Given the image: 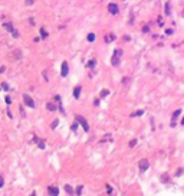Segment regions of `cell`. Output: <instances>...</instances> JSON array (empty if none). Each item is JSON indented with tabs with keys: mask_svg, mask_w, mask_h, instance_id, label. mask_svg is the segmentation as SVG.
Segmentation results:
<instances>
[{
	"mask_svg": "<svg viewBox=\"0 0 184 196\" xmlns=\"http://www.w3.org/2000/svg\"><path fill=\"white\" fill-rule=\"evenodd\" d=\"M75 120H76V123L79 124V126L83 128V131H89V124H88V121L85 120V117H82L81 114H75Z\"/></svg>",
	"mask_w": 184,
	"mask_h": 196,
	"instance_id": "1",
	"label": "cell"
},
{
	"mask_svg": "<svg viewBox=\"0 0 184 196\" xmlns=\"http://www.w3.org/2000/svg\"><path fill=\"white\" fill-rule=\"evenodd\" d=\"M138 169H140V172L141 173H144V172H147L150 169V162L147 159H142V160H140L138 162Z\"/></svg>",
	"mask_w": 184,
	"mask_h": 196,
	"instance_id": "2",
	"label": "cell"
},
{
	"mask_svg": "<svg viewBox=\"0 0 184 196\" xmlns=\"http://www.w3.org/2000/svg\"><path fill=\"white\" fill-rule=\"evenodd\" d=\"M121 49H115V52H114V55H112V65L114 66H118L119 65V58H121Z\"/></svg>",
	"mask_w": 184,
	"mask_h": 196,
	"instance_id": "3",
	"label": "cell"
},
{
	"mask_svg": "<svg viewBox=\"0 0 184 196\" xmlns=\"http://www.w3.org/2000/svg\"><path fill=\"white\" fill-rule=\"evenodd\" d=\"M23 101H25V104H26L27 107H30V108H35V101H33V98H32L30 95L23 94Z\"/></svg>",
	"mask_w": 184,
	"mask_h": 196,
	"instance_id": "4",
	"label": "cell"
},
{
	"mask_svg": "<svg viewBox=\"0 0 184 196\" xmlns=\"http://www.w3.org/2000/svg\"><path fill=\"white\" fill-rule=\"evenodd\" d=\"M48 193H49V196H59V187L50 185V186H48Z\"/></svg>",
	"mask_w": 184,
	"mask_h": 196,
	"instance_id": "5",
	"label": "cell"
},
{
	"mask_svg": "<svg viewBox=\"0 0 184 196\" xmlns=\"http://www.w3.org/2000/svg\"><path fill=\"white\" fill-rule=\"evenodd\" d=\"M180 114H181V108H178V110H175V111L173 113V115H171V123H170V126H171V127H175V124H177L175 120L180 117Z\"/></svg>",
	"mask_w": 184,
	"mask_h": 196,
	"instance_id": "6",
	"label": "cell"
},
{
	"mask_svg": "<svg viewBox=\"0 0 184 196\" xmlns=\"http://www.w3.org/2000/svg\"><path fill=\"white\" fill-rule=\"evenodd\" d=\"M33 143H36V144H38V147H39L40 150H45V141H43L40 137L35 136V137H33Z\"/></svg>",
	"mask_w": 184,
	"mask_h": 196,
	"instance_id": "7",
	"label": "cell"
},
{
	"mask_svg": "<svg viewBox=\"0 0 184 196\" xmlns=\"http://www.w3.org/2000/svg\"><path fill=\"white\" fill-rule=\"evenodd\" d=\"M108 12L111 13V14H117L118 13V6L115 3H109L108 5Z\"/></svg>",
	"mask_w": 184,
	"mask_h": 196,
	"instance_id": "8",
	"label": "cell"
},
{
	"mask_svg": "<svg viewBox=\"0 0 184 196\" xmlns=\"http://www.w3.org/2000/svg\"><path fill=\"white\" fill-rule=\"evenodd\" d=\"M62 77H66L69 74V66H68V62H62Z\"/></svg>",
	"mask_w": 184,
	"mask_h": 196,
	"instance_id": "9",
	"label": "cell"
},
{
	"mask_svg": "<svg viewBox=\"0 0 184 196\" xmlns=\"http://www.w3.org/2000/svg\"><path fill=\"white\" fill-rule=\"evenodd\" d=\"M65 192L69 195V196H75V192H73V187L70 185H65Z\"/></svg>",
	"mask_w": 184,
	"mask_h": 196,
	"instance_id": "10",
	"label": "cell"
},
{
	"mask_svg": "<svg viewBox=\"0 0 184 196\" xmlns=\"http://www.w3.org/2000/svg\"><path fill=\"white\" fill-rule=\"evenodd\" d=\"M81 91H82V88H81V87H75V88H73V97H75L76 100L81 97Z\"/></svg>",
	"mask_w": 184,
	"mask_h": 196,
	"instance_id": "11",
	"label": "cell"
},
{
	"mask_svg": "<svg viewBox=\"0 0 184 196\" xmlns=\"http://www.w3.org/2000/svg\"><path fill=\"white\" fill-rule=\"evenodd\" d=\"M46 108H48L49 111H56V110H58V105H55L53 102H48V104H46Z\"/></svg>",
	"mask_w": 184,
	"mask_h": 196,
	"instance_id": "12",
	"label": "cell"
},
{
	"mask_svg": "<svg viewBox=\"0 0 184 196\" xmlns=\"http://www.w3.org/2000/svg\"><path fill=\"white\" fill-rule=\"evenodd\" d=\"M82 190H83V186H82V185H78V186H76V189L73 190V192H75V196H81Z\"/></svg>",
	"mask_w": 184,
	"mask_h": 196,
	"instance_id": "13",
	"label": "cell"
},
{
	"mask_svg": "<svg viewBox=\"0 0 184 196\" xmlns=\"http://www.w3.org/2000/svg\"><path fill=\"white\" fill-rule=\"evenodd\" d=\"M160 179H161V182H164V183H168V180H170V177H168V174H167V173H162V174H161V177H160Z\"/></svg>",
	"mask_w": 184,
	"mask_h": 196,
	"instance_id": "14",
	"label": "cell"
},
{
	"mask_svg": "<svg viewBox=\"0 0 184 196\" xmlns=\"http://www.w3.org/2000/svg\"><path fill=\"white\" fill-rule=\"evenodd\" d=\"M58 126H59V120L56 118V120H53V121H52V124H50V128H52V130H55V128H56Z\"/></svg>",
	"mask_w": 184,
	"mask_h": 196,
	"instance_id": "15",
	"label": "cell"
},
{
	"mask_svg": "<svg viewBox=\"0 0 184 196\" xmlns=\"http://www.w3.org/2000/svg\"><path fill=\"white\" fill-rule=\"evenodd\" d=\"M137 143H138V138H132V140L130 141V144H128V146H130V147L132 149V147H135V146H137Z\"/></svg>",
	"mask_w": 184,
	"mask_h": 196,
	"instance_id": "16",
	"label": "cell"
},
{
	"mask_svg": "<svg viewBox=\"0 0 184 196\" xmlns=\"http://www.w3.org/2000/svg\"><path fill=\"white\" fill-rule=\"evenodd\" d=\"M4 27H6V30H9V32H13V30H14L13 25H10V23H6V25H4Z\"/></svg>",
	"mask_w": 184,
	"mask_h": 196,
	"instance_id": "17",
	"label": "cell"
},
{
	"mask_svg": "<svg viewBox=\"0 0 184 196\" xmlns=\"http://www.w3.org/2000/svg\"><path fill=\"white\" fill-rule=\"evenodd\" d=\"M108 95H109V90H102V91H101V98L108 97Z\"/></svg>",
	"mask_w": 184,
	"mask_h": 196,
	"instance_id": "18",
	"label": "cell"
},
{
	"mask_svg": "<svg viewBox=\"0 0 184 196\" xmlns=\"http://www.w3.org/2000/svg\"><path fill=\"white\" fill-rule=\"evenodd\" d=\"M40 35H42V38H43V39H46V38H48V32H46L43 27L40 29Z\"/></svg>",
	"mask_w": 184,
	"mask_h": 196,
	"instance_id": "19",
	"label": "cell"
},
{
	"mask_svg": "<svg viewBox=\"0 0 184 196\" xmlns=\"http://www.w3.org/2000/svg\"><path fill=\"white\" fill-rule=\"evenodd\" d=\"M112 41H114V35H108V36L105 38V42H108V43L112 42Z\"/></svg>",
	"mask_w": 184,
	"mask_h": 196,
	"instance_id": "20",
	"label": "cell"
},
{
	"mask_svg": "<svg viewBox=\"0 0 184 196\" xmlns=\"http://www.w3.org/2000/svg\"><path fill=\"white\" fill-rule=\"evenodd\" d=\"M88 41H89V42H94V41H95V35H94V33H89V35H88Z\"/></svg>",
	"mask_w": 184,
	"mask_h": 196,
	"instance_id": "21",
	"label": "cell"
},
{
	"mask_svg": "<svg viewBox=\"0 0 184 196\" xmlns=\"http://www.w3.org/2000/svg\"><path fill=\"white\" fill-rule=\"evenodd\" d=\"M78 127H79V124L75 121V123L72 124V127H70V128H72V131H76V130H78Z\"/></svg>",
	"mask_w": 184,
	"mask_h": 196,
	"instance_id": "22",
	"label": "cell"
},
{
	"mask_svg": "<svg viewBox=\"0 0 184 196\" xmlns=\"http://www.w3.org/2000/svg\"><path fill=\"white\" fill-rule=\"evenodd\" d=\"M142 114H144V111H142V110H140V111H137V113H134V114H132L131 117H140V115H142Z\"/></svg>",
	"mask_w": 184,
	"mask_h": 196,
	"instance_id": "23",
	"label": "cell"
},
{
	"mask_svg": "<svg viewBox=\"0 0 184 196\" xmlns=\"http://www.w3.org/2000/svg\"><path fill=\"white\" fill-rule=\"evenodd\" d=\"M111 137H112V136H111V134H106V136H105V137H104V138H102V141H111V140H112V138H111Z\"/></svg>",
	"mask_w": 184,
	"mask_h": 196,
	"instance_id": "24",
	"label": "cell"
},
{
	"mask_svg": "<svg viewBox=\"0 0 184 196\" xmlns=\"http://www.w3.org/2000/svg\"><path fill=\"white\" fill-rule=\"evenodd\" d=\"M165 14H170V3H165Z\"/></svg>",
	"mask_w": 184,
	"mask_h": 196,
	"instance_id": "25",
	"label": "cell"
},
{
	"mask_svg": "<svg viewBox=\"0 0 184 196\" xmlns=\"http://www.w3.org/2000/svg\"><path fill=\"white\" fill-rule=\"evenodd\" d=\"M181 174H183V167H180V169L177 170V173H175V176H177V177H180Z\"/></svg>",
	"mask_w": 184,
	"mask_h": 196,
	"instance_id": "26",
	"label": "cell"
},
{
	"mask_svg": "<svg viewBox=\"0 0 184 196\" xmlns=\"http://www.w3.org/2000/svg\"><path fill=\"white\" fill-rule=\"evenodd\" d=\"M4 186V179H3V176L0 174V187H3Z\"/></svg>",
	"mask_w": 184,
	"mask_h": 196,
	"instance_id": "27",
	"label": "cell"
},
{
	"mask_svg": "<svg viewBox=\"0 0 184 196\" xmlns=\"http://www.w3.org/2000/svg\"><path fill=\"white\" fill-rule=\"evenodd\" d=\"M106 192H108V195H111V193H112V187L109 186V185H106Z\"/></svg>",
	"mask_w": 184,
	"mask_h": 196,
	"instance_id": "28",
	"label": "cell"
},
{
	"mask_svg": "<svg viewBox=\"0 0 184 196\" xmlns=\"http://www.w3.org/2000/svg\"><path fill=\"white\" fill-rule=\"evenodd\" d=\"M88 66H89V68H94V66H95V61L92 59V61H91V62L88 64Z\"/></svg>",
	"mask_w": 184,
	"mask_h": 196,
	"instance_id": "29",
	"label": "cell"
},
{
	"mask_svg": "<svg viewBox=\"0 0 184 196\" xmlns=\"http://www.w3.org/2000/svg\"><path fill=\"white\" fill-rule=\"evenodd\" d=\"M2 87H3V90H6V91H9V85H7L6 82H3V84H2Z\"/></svg>",
	"mask_w": 184,
	"mask_h": 196,
	"instance_id": "30",
	"label": "cell"
},
{
	"mask_svg": "<svg viewBox=\"0 0 184 196\" xmlns=\"http://www.w3.org/2000/svg\"><path fill=\"white\" fill-rule=\"evenodd\" d=\"M4 101H6V104H7V105H10V104H12V100H10V97H6V100H4Z\"/></svg>",
	"mask_w": 184,
	"mask_h": 196,
	"instance_id": "31",
	"label": "cell"
},
{
	"mask_svg": "<svg viewBox=\"0 0 184 196\" xmlns=\"http://www.w3.org/2000/svg\"><path fill=\"white\" fill-rule=\"evenodd\" d=\"M25 2H26V5H27V6H30V5H33L35 0H25Z\"/></svg>",
	"mask_w": 184,
	"mask_h": 196,
	"instance_id": "32",
	"label": "cell"
},
{
	"mask_svg": "<svg viewBox=\"0 0 184 196\" xmlns=\"http://www.w3.org/2000/svg\"><path fill=\"white\" fill-rule=\"evenodd\" d=\"M20 114H22V117H26V114H25V111H23L22 107H20Z\"/></svg>",
	"mask_w": 184,
	"mask_h": 196,
	"instance_id": "33",
	"label": "cell"
},
{
	"mask_svg": "<svg viewBox=\"0 0 184 196\" xmlns=\"http://www.w3.org/2000/svg\"><path fill=\"white\" fill-rule=\"evenodd\" d=\"M94 105L98 107V105H99V100H95V101H94Z\"/></svg>",
	"mask_w": 184,
	"mask_h": 196,
	"instance_id": "34",
	"label": "cell"
},
{
	"mask_svg": "<svg viewBox=\"0 0 184 196\" xmlns=\"http://www.w3.org/2000/svg\"><path fill=\"white\" fill-rule=\"evenodd\" d=\"M30 196H38V195H36V192H32V193H30Z\"/></svg>",
	"mask_w": 184,
	"mask_h": 196,
	"instance_id": "35",
	"label": "cell"
}]
</instances>
